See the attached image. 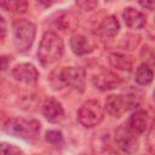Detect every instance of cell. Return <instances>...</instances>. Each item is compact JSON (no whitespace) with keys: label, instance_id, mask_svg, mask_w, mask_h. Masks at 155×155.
Listing matches in <instances>:
<instances>
[{"label":"cell","instance_id":"6da1fadb","mask_svg":"<svg viewBox=\"0 0 155 155\" xmlns=\"http://www.w3.org/2000/svg\"><path fill=\"white\" fill-rule=\"evenodd\" d=\"M63 40L53 31H46L42 35L38 48V59L44 65H51L54 62L59 61L63 56Z\"/></svg>","mask_w":155,"mask_h":155},{"label":"cell","instance_id":"7a4b0ae2","mask_svg":"<svg viewBox=\"0 0 155 155\" xmlns=\"http://www.w3.org/2000/svg\"><path fill=\"white\" fill-rule=\"evenodd\" d=\"M4 130L13 137L24 140H34L39 137L40 122L33 119L28 120L23 117H12L5 122Z\"/></svg>","mask_w":155,"mask_h":155},{"label":"cell","instance_id":"3957f363","mask_svg":"<svg viewBox=\"0 0 155 155\" xmlns=\"http://www.w3.org/2000/svg\"><path fill=\"white\" fill-rule=\"evenodd\" d=\"M12 30H13V44L18 52H27L30 50L35 34L36 28L35 24L27 19H15L12 23Z\"/></svg>","mask_w":155,"mask_h":155},{"label":"cell","instance_id":"277c9868","mask_svg":"<svg viewBox=\"0 0 155 155\" xmlns=\"http://www.w3.org/2000/svg\"><path fill=\"white\" fill-rule=\"evenodd\" d=\"M140 101L134 94H110L105 99V110L109 115L120 117L130 109L139 105Z\"/></svg>","mask_w":155,"mask_h":155},{"label":"cell","instance_id":"5b68a950","mask_svg":"<svg viewBox=\"0 0 155 155\" xmlns=\"http://www.w3.org/2000/svg\"><path fill=\"white\" fill-rule=\"evenodd\" d=\"M104 117V111L99 102L87 101L78 110V121L84 127H94Z\"/></svg>","mask_w":155,"mask_h":155},{"label":"cell","instance_id":"8992f818","mask_svg":"<svg viewBox=\"0 0 155 155\" xmlns=\"http://www.w3.org/2000/svg\"><path fill=\"white\" fill-rule=\"evenodd\" d=\"M115 143L126 154H134L139 148V136L122 124L115 131Z\"/></svg>","mask_w":155,"mask_h":155},{"label":"cell","instance_id":"52a82bcc","mask_svg":"<svg viewBox=\"0 0 155 155\" xmlns=\"http://www.w3.org/2000/svg\"><path fill=\"white\" fill-rule=\"evenodd\" d=\"M61 85H68L75 90L84 91L86 84V71L81 67H64L58 71Z\"/></svg>","mask_w":155,"mask_h":155},{"label":"cell","instance_id":"ba28073f","mask_svg":"<svg viewBox=\"0 0 155 155\" xmlns=\"http://www.w3.org/2000/svg\"><path fill=\"white\" fill-rule=\"evenodd\" d=\"M11 76L23 84H35L39 78V71L30 63H21L11 70Z\"/></svg>","mask_w":155,"mask_h":155},{"label":"cell","instance_id":"9c48e42d","mask_svg":"<svg viewBox=\"0 0 155 155\" xmlns=\"http://www.w3.org/2000/svg\"><path fill=\"white\" fill-rule=\"evenodd\" d=\"M130 130H132L137 136H140L143 133L147 132V130L150 126V116L149 113L147 110L139 109L136 110L130 117L128 120L125 122Z\"/></svg>","mask_w":155,"mask_h":155},{"label":"cell","instance_id":"30bf717a","mask_svg":"<svg viewBox=\"0 0 155 155\" xmlns=\"http://www.w3.org/2000/svg\"><path fill=\"white\" fill-rule=\"evenodd\" d=\"M42 115L48 122L57 124L64 119V109L56 98L48 97L42 104Z\"/></svg>","mask_w":155,"mask_h":155},{"label":"cell","instance_id":"8fae6325","mask_svg":"<svg viewBox=\"0 0 155 155\" xmlns=\"http://www.w3.org/2000/svg\"><path fill=\"white\" fill-rule=\"evenodd\" d=\"M92 82L101 91H108L117 87L121 84V78L110 70H103L92 78Z\"/></svg>","mask_w":155,"mask_h":155},{"label":"cell","instance_id":"7c38bea8","mask_svg":"<svg viewBox=\"0 0 155 155\" xmlns=\"http://www.w3.org/2000/svg\"><path fill=\"white\" fill-rule=\"evenodd\" d=\"M122 17L126 25L131 29H140L145 25L147 22L145 16L133 7H126L122 12Z\"/></svg>","mask_w":155,"mask_h":155},{"label":"cell","instance_id":"4fadbf2b","mask_svg":"<svg viewBox=\"0 0 155 155\" xmlns=\"http://www.w3.org/2000/svg\"><path fill=\"white\" fill-rule=\"evenodd\" d=\"M119 29H120V23L117 18L115 16H108L98 25L96 33L102 38H113L117 34Z\"/></svg>","mask_w":155,"mask_h":155},{"label":"cell","instance_id":"5bb4252c","mask_svg":"<svg viewBox=\"0 0 155 155\" xmlns=\"http://www.w3.org/2000/svg\"><path fill=\"white\" fill-rule=\"evenodd\" d=\"M70 48L71 51L78 54V56H82V54H86L87 52L91 51V47H90V44L87 41V39L81 35V34H75L70 38Z\"/></svg>","mask_w":155,"mask_h":155},{"label":"cell","instance_id":"9a60e30c","mask_svg":"<svg viewBox=\"0 0 155 155\" xmlns=\"http://www.w3.org/2000/svg\"><path fill=\"white\" fill-rule=\"evenodd\" d=\"M108 61H109V63L113 68H116L119 70L130 71L132 69V61L126 54H122V53H119V52H113V53L109 54Z\"/></svg>","mask_w":155,"mask_h":155},{"label":"cell","instance_id":"2e32d148","mask_svg":"<svg viewBox=\"0 0 155 155\" xmlns=\"http://www.w3.org/2000/svg\"><path fill=\"white\" fill-rule=\"evenodd\" d=\"M154 79V74H153V70L145 64H140L138 68H137V71H136V81L139 84V85H149Z\"/></svg>","mask_w":155,"mask_h":155},{"label":"cell","instance_id":"e0dca14e","mask_svg":"<svg viewBox=\"0 0 155 155\" xmlns=\"http://www.w3.org/2000/svg\"><path fill=\"white\" fill-rule=\"evenodd\" d=\"M0 6L6 11L22 13V12H25L28 4H27V1H1Z\"/></svg>","mask_w":155,"mask_h":155},{"label":"cell","instance_id":"ac0fdd59","mask_svg":"<svg viewBox=\"0 0 155 155\" xmlns=\"http://www.w3.org/2000/svg\"><path fill=\"white\" fill-rule=\"evenodd\" d=\"M45 139L50 143V144H53V145H58V144H63V134L61 131H57V130H50L46 132V137Z\"/></svg>","mask_w":155,"mask_h":155},{"label":"cell","instance_id":"d6986e66","mask_svg":"<svg viewBox=\"0 0 155 155\" xmlns=\"http://www.w3.org/2000/svg\"><path fill=\"white\" fill-rule=\"evenodd\" d=\"M0 148H1V155H23L22 150L12 144L2 143Z\"/></svg>","mask_w":155,"mask_h":155},{"label":"cell","instance_id":"ffe728a7","mask_svg":"<svg viewBox=\"0 0 155 155\" xmlns=\"http://www.w3.org/2000/svg\"><path fill=\"white\" fill-rule=\"evenodd\" d=\"M76 5L79 7H81V10H85V11H90V10H93L98 2L97 1H78Z\"/></svg>","mask_w":155,"mask_h":155},{"label":"cell","instance_id":"44dd1931","mask_svg":"<svg viewBox=\"0 0 155 155\" xmlns=\"http://www.w3.org/2000/svg\"><path fill=\"white\" fill-rule=\"evenodd\" d=\"M139 5L142 6V7H144V8H148V10H155V1L153 0V1H140L139 2Z\"/></svg>","mask_w":155,"mask_h":155},{"label":"cell","instance_id":"7402d4cb","mask_svg":"<svg viewBox=\"0 0 155 155\" xmlns=\"http://www.w3.org/2000/svg\"><path fill=\"white\" fill-rule=\"evenodd\" d=\"M0 23H1V40H5V35H6V24H5V19L2 17H0Z\"/></svg>","mask_w":155,"mask_h":155},{"label":"cell","instance_id":"603a6c76","mask_svg":"<svg viewBox=\"0 0 155 155\" xmlns=\"http://www.w3.org/2000/svg\"><path fill=\"white\" fill-rule=\"evenodd\" d=\"M149 35L155 40V21L153 22V24H151V27L149 29Z\"/></svg>","mask_w":155,"mask_h":155},{"label":"cell","instance_id":"cb8c5ba5","mask_svg":"<svg viewBox=\"0 0 155 155\" xmlns=\"http://www.w3.org/2000/svg\"><path fill=\"white\" fill-rule=\"evenodd\" d=\"M154 102H155V91H154Z\"/></svg>","mask_w":155,"mask_h":155}]
</instances>
